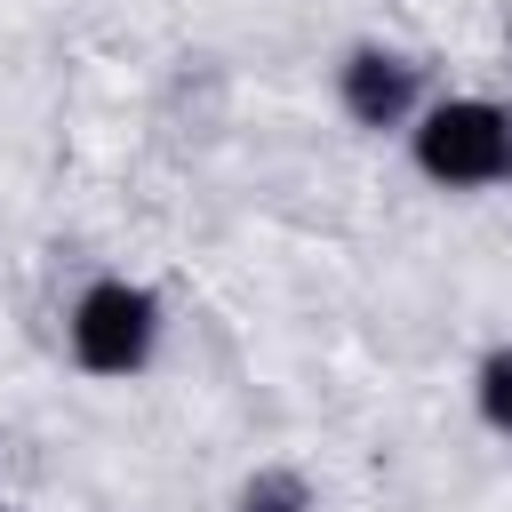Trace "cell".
Wrapping results in <instances>:
<instances>
[{
    "label": "cell",
    "mask_w": 512,
    "mask_h": 512,
    "mask_svg": "<svg viewBox=\"0 0 512 512\" xmlns=\"http://www.w3.org/2000/svg\"><path fill=\"white\" fill-rule=\"evenodd\" d=\"M160 344H168V296L136 272H96L72 288L64 304V352L80 376L96 384H136L160 368Z\"/></svg>",
    "instance_id": "1"
},
{
    "label": "cell",
    "mask_w": 512,
    "mask_h": 512,
    "mask_svg": "<svg viewBox=\"0 0 512 512\" xmlns=\"http://www.w3.org/2000/svg\"><path fill=\"white\" fill-rule=\"evenodd\" d=\"M400 144H408V168L432 192L472 200V192H504L512 184V104L504 96H480V88L432 96Z\"/></svg>",
    "instance_id": "2"
},
{
    "label": "cell",
    "mask_w": 512,
    "mask_h": 512,
    "mask_svg": "<svg viewBox=\"0 0 512 512\" xmlns=\"http://www.w3.org/2000/svg\"><path fill=\"white\" fill-rule=\"evenodd\" d=\"M328 96L360 136H408L416 112L432 104V80H424V56H408L400 40H352L328 72Z\"/></svg>",
    "instance_id": "3"
},
{
    "label": "cell",
    "mask_w": 512,
    "mask_h": 512,
    "mask_svg": "<svg viewBox=\"0 0 512 512\" xmlns=\"http://www.w3.org/2000/svg\"><path fill=\"white\" fill-rule=\"evenodd\" d=\"M232 512H320V488L304 464H256L232 488Z\"/></svg>",
    "instance_id": "4"
},
{
    "label": "cell",
    "mask_w": 512,
    "mask_h": 512,
    "mask_svg": "<svg viewBox=\"0 0 512 512\" xmlns=\"http://www.w3.org/2000/svg\"><path fill=\"white\" fill-rule=\"evenodd\" d=\"M472 416H480L496 440H512V344H488V352L472 360Z\"/></svg>",
    "instance_id": "5"
},
{
    "label": "cell",
    "mask_w": 512,
    "mask_h": 512,
    "mask_svg": "<svg viewBox=\"0 0 512 512\" xmlns=\"http://www.w3.org/2000/svg\"><path fill=\"white\" fill-rule=\"evenodd\" d=\"M504 56H512V16H504Z\"/></svg>",
    "instance_id": "6"
}]
</instances>
